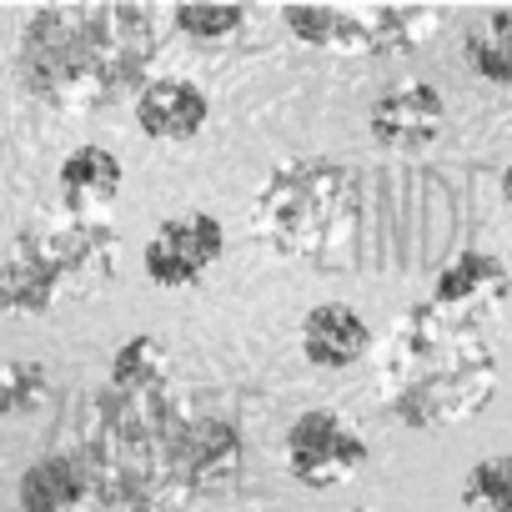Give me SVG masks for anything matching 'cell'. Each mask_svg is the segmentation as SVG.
Listing matches in <instances>:
<instances>
[{
    "label": "cell",
    "mask_w": 512,
    "mask_h": 512,
    "mask_svg": "<svg viewBox=\"0 0 512 512\" xmlns=\"http://www.w3.org/2000/svg\"><path fill=\"white\" fill-rule=\"evenodd\" d=\"M352 216L357 176L332 156H292L251 196V231L282 256H317Z\"/></svg>",
    "instance_id": "cell-4"
},
{
    "label": "cell",
    "mask_w": 512,
    "mask_h": 512,
    "mask_svg": "<svg viewBox=\"0 0 512 512\" xmlns=\"http://www.w3.org/2000/svg\"><path fill=\"white\" fill-rule=\"evenodd\" d=\"M186 427L171 382L156 387H101L86 422V482L116 507L151 512L186 497Z\"/></svg>",
    "instance_id": "cell-3"
},
{
    "label": "cell",
    "mask_w": 512,
    "mask_h": 512,
    "mask_svg": "<svg viewBox=\"0 0 512 512\" xmlns=\"http://www.w3.org/2000/svg\"><path fill=\"white\" fill-rule=\"evenodd\" d=\"M226 251V231L211 211H181V216H166L146 246V277L166 292L176 287H191L201 282Z\"/></svg>",
    "instance_id": "cell-8"
},
{
    "label": "cell",
    "mask_w": 512,
    "mask_h": 512,
    "mask_svg": "<svg viewBox=\"0 0 512 512\" xmlns=\"http://www.w3.org/2000/svg\"><path fill=\"white\" fill-rule=\"evenodd\" d=\"M241 467V437L221 417H191L186 427V497L231 482Z\"/></svg>",
    "instance_id": "cell-14"
},
{
    "label": "cell",
    "mask_w": 512,
    "mask_h": 512,
    "mask_svg": "<svg viewBox=\"0 0 512 512\" xmlns=\"http://www.w3.org/2000/svg\"><path fill=\"white\" fill-rule=\"evenodd\" d=\"M86 502H91V482H86L81 462H71V457H41L21 477L26 512H86Z\"/></svg>",
    "instance_id": "cell-15"
},
{
    "label": "cell",
    "mask_w": 512,
    "mask_h": 512,
    "mask_svg": "<svg viewBox=\"0 0 512 512\" xmlns=\"http://www.w3.org/2000/svg\"><path fill=\"white\" fill-rule=\"evenodd\" d=\"M26 267H36L46 277V287L61 297H91L96 287H106L116 277L121 246L116 231L101 226L96 216H76V211H51L41 221H31L16 236V251Z\"/></svg>",
    "instance_id": "cell-5"
},
{
    "label": "cell",
    "mask_w": 512,
    "mask_h": 512,
    "mask_svg": "<svg viewBox=\"0 0 512 512\" xmlns=\"http://www.w3.org/2000/svg\"><path fill=\"white\" fill-rule=\"evenodd\" d=\"M171 21H176L181 36H191V41H201V46H221V41H231V36L241 31L246 11H241V6H176Z\"/></svg>",
    "instance_id": "cell-20"
},
{
    "label": "cell",
    "mask_w": 512,
    "mask_h": 512,
    "mask_svg": "<svg viewBox=\"0 0 512 512\" xmlns=\"http://www.w3.org/2000/svg\"><path fill=\"white\" fill-rule=\"evenodd\" d=\"M56 181H61V201H66V211L91 216V211H101V206L116 201L126 171H121V161H116L106 146H76V151L61 161Z\"/></svg>",
    "instance_id": "cell-13"
},
{
    "label": "cell",
    "mask_w": 512,
    "mask_h": 512,
    "mask_svg": "<svg viewBox=\"0 0 512 512\" xmlns=\"http://www.w3.org/2000/svg\"><path fill=\"white\" fill-rule=\"evenodd\" d=\"M497 392V352L477 322L417 302L377 347V402L402 427H452Z\"/></svg>",
    "instance_id": "cell-2"
},
{
    "label": "cell",
    "mask_w": 512,
    "mask_h": 512,
    "mask_svg": "<svg viewBox=\"0 0 512 512\" xmlns=\"http://www.w3.org/2000/svg\"><path fill=\"white\" fill-rule=\"evenodd\" d=\"M171 382V357L156 337H126L111 357V387H156Z\"/></svg>",
    "instance_id": "cell-16"
},
{
    "label": "cell",
    "mask_w": 512,
    "mask_h": 512,
    "mask_svg": "<svg viewBox=\"0 0 512 512\" xmlns=\"http://www.w3.org/2000/svg\"><path fill=\"white\" fill-rule=\"evenodd\" d=\"M282 452H287V472L307 487H342L362 462H367V442L352 422H342L337 412L317 407V412H302L287 437H282Z\"/></svg>",
    "instance_id": "cell-7"
},
{
    "label": "cell",
    "mask_w": 512,
    "mask_h": 512,
    "mask_svg": "<svg viewBox=\"0 0 512 512\" xmlns=\"http://www.w3.org/2000/svg\"><path fill=\"white\" fill-rule=\"evenodd\" d=\"M367 121H372V141L377 146L422 151V146L437 141V131L447 121V106H442V91H432L427 81H407V86L382 91Z\"/></svg>",
    "instance_id": "cell-9"
},
{
    "label": "cell",
    "mask_w": 512,
    "mask_h": 512,
    "mask_svg": "<svg viewBox=\"0 0 512 512\" xmlns=\"http://www.w3.org/2000/svg\"><path fill=\"white\" fill-rule=\"evenodd\" d=\"M467 66L492 81V86H507L512 81V56H507V16H492L487 36H472L467 41Z\"/></svg>",
    "instance_id": "cell-21"
},
{
    "label": "cell",
    "mask_w": 512,
    "mask_h": 512,
    "mask_svg": "<svg viewBox=\"0 0 512 512\" xmlns=\"http://www.w3.org/2000/svg\"><path fill=\"white\" fill-rule=\"evenodd\" d=\"M156 56V11L151 6H41L21 26L16 71L21 86L61 111L91 116L146 86Z\"/></svg>",
    "instance_id": "cell-1"
},
{
    "label": "cell",
    "mask_w": 512,
    "mask_h": 512,
    "mask_svg": "<svg viewBox=\"0 0 512 512\" xmlns=\"http://www.w3.org/2000/svg\"><path fill=\"white\" fill-rule=\"evenodd\" d=\"M502 292H507V267L497 262L492 251H457L452 262L437 272V287H432L427 302L452 312V317L477 322V312L502 307Z\"/></svg>",
    "instance_id": "cell-10"
},
{
    "label": "cell",
    "mask_w": 512,
    "mask_h": 512,
    "mask_svg": "<svg viewBox=\"0 0 512 512\" xmlns=\"http://www.w3.org/2000/svg\"><path fill=\"white\" fill-rule=\"evenodd\" d=\"M282 21L297 31V41L332 51V56H392V51H417L442 16L437 11H387V6H357V11H337V6H287Z\"/></svg>",
    "instance_id": "cell-6"
},
{
    "label": "cell",
    "mask_w": 512,
    "mask_h": 512,
    "mask_svg": "<svg viewBox=\"0 0 512 512\" xmlns=\"http://www.w3.org/2000/svg\"><path fill=\"white\" fill-rule=\"evenodd\" d=\"M51 402V377L41 362H0V417H31Z\"/></svg>",
    "instance_id": "cell-18"
},
{
    "label": "cell",
    "mask_w": 512,
    "mask_h": 512,
    "mask_svg": "<svg viewBox=\"0 0 512 512\" xmlns=\"http://www.w3.org/2000/svg\"><path fill=\"white\" fill-rule=\"evenodd\" d=\"M372 352V327L362 322L357 307L347 302H322L302 317V357L312 367H327V372H342L352 362H362Z\"/></svg>",
    "instance_id": "cell-12"
},
{
    "label": "cell",
    "mask_w": 512,
    "mask_h": 512,
    "mask_svg": "<svg viewBox=\"0 0 512 512\" xmlns=\"http://www.w3.org/2000/svg\"><path fill=\"white\" fill-rule=\"evenodd\" d=\"M206 116H211L206 91L181 76H161L136 91V126L156 141H191L206 126Z\"/></svg>",
    "instance_id": "cell-11"
},
{
    "label": "cell",
    "mask_w": 512,
    "mask_h": 512,
    "mask_svg": "<svg viewBox=\"0 0 512 512\" xmlns=\"http://www.w3.org/2000/svg\"><path fill=\"white\" fill-rule=\"evenodd\" d=\"M357 512H372V507H357Z\"/></svg>",
    "instance_id": "cell-22"
},
{
    "label": "cell",
    "mask_w": 512,
    "mask_h": 512,
    "mask_svg": "<svg viewBox=\"0 0 512 512\" xmlns=\"http://www.w3.org/2000/svg\"><path fill=\"white\" fill-rule=\"evenodd\" d=\"M51 307H56V292L46 287V277L36 267H26L21 256H6V267H0V312L46 317Z\"/></svg>",
    "instance_id": "cell-17"
},
{
    "label": "cell",
    "mask_w": 512,
    "mask_h": 512,
    "mask_svg": "<svg viewBox=\"0 0 512 512\" xmlns=\"http://www.w3.org/2000/svg\"><path fill=\"white\" fill-rule=\"evenodd\" d=\"M462 507L467 512H512V462L507 457L477 462L462 482Z\"/></svg>",
    "instance_id": "cell-19"
}]
</instances>
